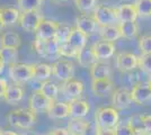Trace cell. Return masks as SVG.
Segmentation results:
<instances>
[{
    "label": "cell",
    "mask_w": 151,
    "mask_h": 135,
    "mask_svg": "<svg viewBox=\"0 0 151 135\" xmlns=\"http://www.w3.org/2000/svg\"><path fill=\"white\" fill-rule=\"evenodd\" d=\"M8 122L14 127L28 129L36 122V113L31 108H18L8 114Z\"/></svg>",
    "instance_id": "obj_1"
},
{
    "label": "cell",
    "mask_w": 151,
    "mask_h": 135,
    "mask_svg": "<svg viewBox=\"0 0 151 135\" xmlns=\"http://www.w3.org/2000/svg\"><path fill=\"white\" fill-rule=\"evenodd\" d=\"M33 47H34L35 52L42 58L52 60L53 58L60 56V54H59L60 43L54 37L50 39H41L38 37H35Z\"/></svg>",
    "instance_id": "obj_2"
},
{
    "label": "cell",
    "mask_w": 151,
    "mask_h": 135,
    "mask_svg": "<svg viewBox=\"0 0 151 135\" xmlns=\"http://www.w3.org/2000/svg\"><path fill=\"white\" fill-rule=\"evenodd\" d=\"M95 118V123L101 127H115L119 124L120 115L114 107H101L96 110Z\"/></svg>",
    "instance_id": "obj_3"
},
{
    "label": "cell",
    "mask_w": 151,
    "mask_h": 135,
    "mask_svg": "<svg viewBox=\"0 0 151 135\" xmlns=\"http://www.w3.org/2000/svg\"><path fill=\"white\" fill-rule=\"evenodd\" d=\"M93 17L98 26L113 25L119 23L116 8H112L105 5H97L93 10Z\"/></svg>",
    "instance_id": "obj_4"
},
{
    "label": "cell",
    "mask_w": 151,
    "mask_h": 135,
    "mask_svg": "<svg viewBox=\"0 0 151 135\" xmlns=\"http://www.w3.org/2000/svg\"><path fill=\"white\" fill-rule=\"evenodd\" d=\"M34 65L26 63H14L9 65V77L16 84H24L33 79Z\"/></svg>",
    "instance_id": "obj_5"
},
{
    "label": "cell",
    "mask_w": 151,
    "mask_h": 135,
    "mask_svg": "<svg viewBox=\"0 0 151 135\" xmlns=\"http://www.w3.org/2000/svg\"><path fill=\"white\" fill-rule=\"evenodd\" d=\"M52 74L63 82L73 78L75 66L73 63L67 59H60L52 64Z\"/></svg>",
    "instance_id": "obj_6"
},
{
    "label": "cell",
    "mask_w": 151,
    "mask_h": 135,
    "mask_svg": "<svg viewBox=\"0 0 151 135\" xmlns=\"http://www.w3.org/2000/svg\"><path fill=\"white\" fill-rule=\"evenodd\" d=\"M44 19L40 10H29V11H22L19 16V26L25 29L26 32H35L40 23Z\"/></svg>",
    "instance_id": "obj_7"
},
{
    "label": "cell",
    "mask_w": 151,
    "mask_h": 135,
    "mask_svg": "<svg viewBox=\"0 0 151 135\" xmlns=\"http://www.w3.org/2000/svg\"><path fill=\"white\" fill-rule=\"evenodd\" d=\"M139 65V56L131 52H122L116 56V68L121 72L134 71Z\"/></svg>",
    "instance_id": "obj_8"
},
{
    "label": "cell",
    "mask_w": 151,
    "mask_h": 135,
    "mask_svg": "<svg viewBox=\"0 0 151 135\" xmlns=\"http://www.w3.org/2000/svg\"><path fill=\"white\" fill-rule=\"evenodd\" d=\"M52 103H53V100L49 99L40 89L34 90L32 92L31 97H29V100H28L29 108L32 110H34L35 113H38V111H47V109L50 108Z\"/></svg>",
    "instance_id": "obj_9"
},
{
    "label": "cell",
    "mask_w": 151,
    "mask_h": 135,
    "mask_svg": "<svg viewBox=\"0 0 151 135\" xmlns=\"http://www.w3.org/2000/svg\"><path fill=\"white\" fill-rule=\"evenodd\" d=\"M132 98H131V91L126 88H120L115 90L112 97V104L113 107L117 110L127 109L131 104H132Z\"/></svg>",
    "instance_id": "obj_10"
},
{
    "label": "cell",
    "mask_w": 151,
    "mask_h": 135,
    "mask_svg": "<svg viewBox=\"0 0 151 135\" xmlns=\"http://www.w3.org/2000/svg\"><path fill=\"white\" fill-rule=\"evenodd\" d=\"M60 24L54 20L43 19L40 25L37 26L36 31H35V37H38L41 39H53L55 36L58 28H59Z\"/></svg>",
    "instance_id": "obj_11"
},
{
    "label": "cell",
    "mask_w": 151,
    "mask_h": 135,
    "mask_svg": "<svg viewBox=\"0 0 151 135\" xmlns=\"http://www.w3.org/2000/svg\"><path fill=\"white\" fill-rule=\"evenodd\" d=\"M131 98L132 101L138 105L147 103L151 99V84L149 82L147 84H135L131 90Z\"/></svg>",
    "instance_id": "obj_12"
},
{
    "label": "cell",
    "mask_w": 151,
    "mask_h": 135,
    "mask_svg": "<svg viewBox=\"0 0 151 135\" xmlns=\"http://www.w3.org/2000/svg\"><path fill=\"white\" fill-rule=\"evenodd\" d=\"M91 49L99 61L112 58L115 54V50H116L114 42H108V41H104V39L95 42L94 44L91 45Z\"/></svg>",
    "instance_id": "obj_13"
},
{
    "label": "cell",
    "mask_w": 151,
    "mask_h": 135,
    "mask_svg": "<svg viewBox=\"0 0 151 135\" xmlns=\"http://www.w3.org/2000/svg\"><path fill=\"white\" fill-rule=\"evenodd\" d=\"M85 86L81 81L76 80V79H70L68 81H65L61 87V91L64 96L70 99H77L83 94Z\"/></svg>",
    "instance_id": "obj_14"
},
{
    "label": "cell",
    "mask_w": 151,
    "mask_h": 135,
    "mask_svg": "<svg viewBox=\"0 0 151 135\" xmlns=\"http://www.w3.org/2000/svg\"><path fill=\"white\" fill-rule=\"evenodd\" d=\"M90 106L87 100L83 99H71L69 103V116L71 118H83L89 113Z\"/></svg>",
    "instance_id": "obj_15"
},
{
    "label": "cell",
    "mask_w": 151,
    "mask_h": 135,
    "mask_svg": "<svg viewBox=\"0 0 151 135\" xmlns=\"http://www.w3.org/2000/svg\"><path fill=\"white\" fill-rule=\"evenodd\" d=\"M114 87L113 81L111 78H104V79H94L91 80V91L95 96L103 97L109 94Z\"/></svg>",
    "instance_id": "obj_16"
},
{
    "label": "cell",
    "mask_w": 151,
    "mask_h": 135,
    "mask_svg": "<svg viewBox=\"0 0 151 135\" xmlns=\"http://www.w3.org/2000/svg\"><path fill=\"white\" fill-rule=\"evenodd\" d=\"M24 94H25V91L23 89V87L19 86V84H16V82L10 84H8L4 99L9 105H16L24 98Z\"/></svg>",
    "instance_id": "obj_17"
},
{
    "label": "cell",
    "mask_w": 151,
    "mask_h": 135,
    "mask_svg": "<svg viewBox=\"0 0 151 135\" xmlns=\"http://www.w3.org/2000/svg\"><path fill=\"white\" fill-rule=\"evenodd\" d=\"M117 19L120 21H135L139 17L134 4H123L116 8Z\"/></svg>",
    "instance_id": "obj_18"
},
{
    "label": "cell",
    "mask_w": 151,
    "mask_h": 135,
    "mask_svg": "<svg viewBox=\"0 0 151 135\" xmlns=\"http://www.w3.org/2000/svg\"><path fill=\"white\" fill-rule=\"evenodd\" d=\"M76 27L83 32L85 34H93L97 28V23L94 19L93 16H89L87 14H82L80 16L77 17L76 19Z\"/></svg>",
    "instance_id": "obj_19"
},
{
    "label": "cell",
    "mask_w": 151,
    "mask_h": 135,
    "mask_svg": "<svg viewBox=\"0 0 151 135\" xmlns=\"http://www.w3.org/2000/svg\"><path fill=\"white\" fill-rule=\"evenodd\" d=\"M47 115L50 118L54 119H63L69 117V104L63 103V101H53L50 108L47 109Z\"/></svg>",
    "instance_id": "obj_20"
},
{
    "label": "cell",
    "mask_w": 151,
    "mask_h": 135,
    "mask_svg": "<svg viewBox=\"0 0 151 135\" xmlns=\"http://www.w3.org/2000/svg\"><path fill=\"white\" fill-rule=\"evenodd\" d=\"M71 46H73L77 51H81L83 47L87 46V42H88V35L85 34L83 32L79 31L77 27H72L71 33L68 41H67Z\"/></svg>",
    "instance_id": "obj_21"
},
{
    "label": "cell",
    "mask_w": 151,
    "mask_h": 135,
    "mask_svg": "<svg viewBox=\"0 0 151 135\" xmlns=\"http://www.w3.org/2000/svg\"><path fill=\"white\" fill-rule=\"evenodd\" d=\"M20 11L14 7H0V19L5 26H12L18 23Z\"/></svg>",
    "instance_id": "obj_22"
},
{
    "label": "cell",
    "mask_w": 151,
    "mask_h": 135,
    "mask_svg": "<svg viewBox=\"0 0 151 135\" xmlns=\"http://www.w3.org/2000/svg\"><path fill=\"white\" fill-rule=\"evenodd\" d=\"M99 36L101 39L104 41H108V42H115L119 39L122 37L120 27H119V23L117 24H113V25H107V26H99Z\"/></svg>",
    "instance_id": "obj_23"
},
{
    "label": "cell",
    "mask_w": 151,
    "mask_h": 135,
    "mask_svg": "<svg viewBox=\"0 0 151 135\" xmlns=\"http://www.w3.org/2000/svg\"><path fill=\"white\" fill-rule=\"evenodd\" d=\"M76 59H77L78 63L81 65L82 68H87V69H89L91 65L99 61V60L97 59V56L95 55L91 46H90V47H87V46L83 47L81 51L78 53V55H77Z\"/></svg>",
    "instance_id": "obj_24"
},
{
    "label": "cell",
    "mask_w": 151,
    "mask_h": 135,
    "mask_svg": "<svg viewBox=\"0 0 151 135\" xmlns=\"http://www.w3.org/2000/svg\"><path fill=\"white\" fill-rule=\"evenodd\" d=\"M89 74L91 80L94 79H104V78H111L112 76V69L109 64L103 63L101 61L96 62L89 68Z\"/></svg>",
    "instance_id": "obj_25"
},
{
    "label": "cell",
    "mask_w": 151,
    "mask_h": 135,
    "mask_svg": "<svg viewBox=\"0 0 151 135\" xmlns=\"http://www.w3.org/2000/svg\"><path fill=\"white\" fill-rule=\"evenodd\" d=\"M33 70V79L36 81H46L52 76V65L47 63H36Z\"/></svg>",
    "instance_id": "obj_26"
},
{
    "label": "cell",
    "mask_w": 151,
    "mask_h": 135,
    "mask_svg": "<svg viewBox=\"0 0 151 135\" xmlns=\"http://www.w3.org/2000/svg\"><path fill=\"white\" fill-rule=\"evenodd\" d=\"M0 44L1 46H9V47H17L22 45V37L19 34L15 32H4L0 35Z\"/></svg>",
    "instance_id": "obj_27"
},
{
    "label": "cell",
    "mask_w": 151,
    "mask_h": 135,
    "mask_svg": "<svg viewBox=\"0 0 151 135\" xmlns=\"http://www.w3.org/2000/svg\"><path fill=\"white\" fill-rule=\"evenodd\" d=\"M18 49L17 47H9V46H1L0 47V59L4 61L5 64L12 65L17 62L18 60Z\"/></svg>",
    "instance_id": "obj_28"
},
{
    "label": "cell",
    "mask_w": 151,
    "mask_h": 135,
    "mask_svg": "<svg viewBox=\"0 0 151 135\" xmlns=\"http://www.w3.org/2000/svg\"><path fill=\"white\" fill-rule=\"evenodd\" d=\"M119 27L124 39H133L139 34V25L135 21H120Z\"/></svg>",
    "instance_id": "obj_29"
},
{
    "label": "cell",
    "mask_w": 151,
    "mask_h": 135,
    "mask_svg": "<svg viewBox=\"0 0 151 135\" xmlns=\"http://www.w3.org/2000/svg\"><path fill=\"white\" fill-rule=\"evenodd\" d=\"M88 125V122L83 121L82 118H71L68 123V133L72 135H83L85 129Z\"/></svg>",
    "instance_id": "obj_30"
},
{
    "label": "cell",
    "mask_w": 151,
    "mask_h": 135,
    "mask_svg": "<svg viewBox=\"0 0 151 135\" xmlns=\"http://www.w3.org/2000/svg\"><path fill=\"white\" fill-rule=\"evenodd\" d=\"M40 90H41L49 99L53 100V101H55L58 99L59 91H60V89H59V87H58L57 84H54V82H52V81H49V80L42 82Z\"/></svg>",
    "instance_id": "obj_31"
},
{
    "label": "cell",
    "mask_w": 151,
    "mask_h": 135,
    "mask_svg": "<svg viewBox=\"0 0 151 135\" xmlns=\"http://www.w3.org/2000/svg\"><path fill=\"white\" fill-rule=\"evenodd\" d=\"M127 124L131 126L133 131V135H147V131L142 122V115H134L129 118Z\"/></svg>",
    "instance_id": "obj_32"
},
{
    "label": "cell",
    "mask_w": 151,
    "mask_h": 135,
    "mask_svg": "<svg viewBox=\"0 0 151 135\" xmlns=\"http://www.w3.org/2000/svg\"><path fill=\"white\" fill-rule=\"evenodd\" d=\"M43 0H17V5L20 11L38 10L42 6Z\"/></svg>",
    "instance_id": "obj_33"
},
{
    "label": "cell",
    "mask_w": 151,
    "mask_h": 135,
    "mask_svg": "<svg viewBox=\"0 0 151 135\" xmlns=\"http://www.w3.org/2000/svg\"><path fill=\"white\" fill-rule=\"evenodd\" d=\"M134 6L140 17L151 16V0H135Z\"/></svg>",
    "instance_id": "obj_34"
},
{
    "label": "cell",
    "mask_w": 151,
    "mask_h": 135,
    "mask_svg": "<svg viewBox=\"0 0 151 135\" xmlns=\"http://www.w3.org/2000/svg\"><path fill=\"white\" fill-rule=\"evenodd\" d=\"M71 29H72V27H70V26H68V25H64V24H60L57 33H55L54 39H57L60 44L65 43V42L68 41V39H69Z\"/></svg>",
    "instance_id": "obj_35"
},
{
    "label": "cell",
    "mask_w": 151,
    "mask_h": 135,
    "mask_svg": "<svg viewBox=\"0 0 151 135\" xmlns=\"http://www.w3.org/2000/svg\"><path fill=\"white\" fill-rule=\"evenodd\" d=\"M76 7L83 14L93 11L97 6V0H75Z\"/></svg>",
    "instance_id": "obj_36"
},
{
    "label": "cell",
    "mask_w": 151,
    "mask_h": 135,
    "mask_svg": "<svg viewBox=\"0 0 151 135\" xmlns=\"http://www.w3.org/2000/svg\"><path fill=\"white\" fill-rule=\"evenodd\" d=\"M79 51H77L73 46L65 42V43H62L60 44V47H59V54L60 56H64V58H77Z\"/></svg>",
    "instance_id": "obj_37"
},
{
    "label": "cell",
    "mask_w": 151,
    "mask_h": 135,
    "mask_svg": "<svg viewBox=\"0 0 151 135\" xmlns=\"http://www.w3.org/2000/svg\"><path fill=\"white\" fill-rule=\"evenodd\" d=\"M138 66L140 68V70L151 76V53L141 54V56H139Z\"/></svg>",
    "instance_id": "obj_38"
},
{
    "label": "cell",
    "mask_w": 151,
    "mask_h": 135,
    "mask_svg": "<svg viewBox=\"0 0 151 135\" xmlns=\"http://www.w3.org/2000/svg\"><path fill=\"white\" fill-rule=\"evenodd\" d=\"M139 50L141 54L151 53V35H145L139 39Z\"/></svg>",
    "instance_id": "obj_39"
},
{
    "label": "cell",
    "mask_w": 151,
    "mask_h": 135,
    "mask_svg": "<svg viewBox=\"0 0 151 135\" xmlns=\"http://www.w3.org/2000/svg\"><path fill=\"white\" fill-rule=\"evenodd\" d=\"M115 134L116 135H133V131L131 126L126 124H117L115 126Z\"/></svg>",
    "instance_id": "obj_40"
},
{
    "label": "cell",
    "mask_w": 151,
    "mask_h": 135,
    "mask_svg": "<svg viewBox=\"0 0 151 135\" xmlns=\"http://www.w3.org/2000/svg\"><path fill=\"white\" fill-rule=\"evenodd\" d=\"M97 135H116L115 127H101L97 125Z\"/></svg>",
    "instance_id": "obj_41"
},
{
    "label": "cell",
    "mask_w": 151,
    "mask_h": 135,
    "mask_svg": "<svg viewBox=\"0 0 151 135\" xmlns=\"http://www.w3.org/2000/svg\"><path fill=\"white\" fill-rule=\"evenodd\" d=\"M83 135H97V124L93 122H88V125L85 129Z\"/></svg>",
    "instance_id": "obj_42"
},
{
    "label": "cell",
    "mask_w": 151,
    "mask_h": 135,
    "mask_svg": "<svg viewBox=\"0 0 151 135\" xmlns=\"http://www.w3.org/2000/svg\"><path fill=\"white\" fill-rule=\"evenodd\" d=\"M142 122L147 132H151V115H142Z\"/></svg>",
    "instance_id": "obj_43"
},
{
    "label": "cell",
    "mask_w": 151,
    "mask_h": 135,
    "mask_svg": "<svg viewBox=\"0 0 151 135\" xmlns=\"http://www.w3.org/2000/svg\"><path fill=\"white\" fill-rule=\"evenodd\" d=\"M7 87H8L7 80L4 78H0V98H4L5 94H6Z\"/></svg>",
    "instance_id": "obj_44"
},
{
    "label": "cell",
    "mask_w": 151,
    "mask_h": 135,
    "mask_svg": "<svg viewBox=\"0 0 151 135\" xmlns=\"http://www.w3.org/2000/svg\"><path fill=\"white\" fill-rule=\"evenodd\" d=\"M67 134H68V129H52L51 132H49V133L42 135H67Z\"/></svg>",
    "instance_id": "obj_45"
},
{
    "label": "cell",
    "mask_w": 151,
    "mask_h": 135,
    "mask_svg": "<svg viewBox=\"0 0 151 135\" xmlns=\"http://www.w3.org/2000/svg\"><path fill=\"white\" fill-rule=\"evenodd\" d=\"M0 135H19L16 132H12V131H0Z\"/></svg>",
    "instance_id": "obj_46"
},
{
    "label": "cell",
    "mask_w": 151,
    "mask_h": 135,
    "mask_svg": "<svg viewBox=\"0 0 151 135\" xmlns=\"http://www.w3.org/2000/svg\"><path fill=\"white\" fill-rule=\"evenodd\" d=\"M5 65H6V64L4 63V61L0 59V74L2 73V71H4V68H5Z\"/></svg>",
    "instance_id": "obj_47"
},
{
    "label": "cell",
    "mask_w": 151,
    "mask_h": 135,
    "mask_svg": "<svg viewBox=\"0 0 151 135\" xmlns=\"http://www.w3.org/2000/svg\"><path fill=\"white\" fill-rule=\"evenodd\" d=\"M5 27H6V26L4 25V23H2V21H1V19H0V32H1V31H2Z\"/></svg>",
    "instance_id": "obj_48"
},
{
    "label": "cell",
    "mask_w": 151,
    "mask_h": 135,
    "mask_svg": "<svg viewBox=\"0 0 151 135\" xmlns=\"http://www.w3.org/2000/svg\"><path fill=\"white\" fill-rule=\"evenodd\" d=\"M22 135H35V134H31V133H26V134H22Z\"/></svg>",
    "instance_id": "obj_49"
},
{
    "label": "cell",
    "mask_w": 151,
    "mask_h": 135,
    "mask_svg": "<svg viewBox=\"0 0 151 135\" xmlns=\"http://www.w3.org/2000/svg\"><path fill=\"white\" fill-rule=\"evenodd\" d=\"M147 135H151V132H148V133H147Z\"/></svg>",
    "instance_id": "obj_50"
},
{
    "label": "cell",
    "mask_w": 151,
    "mask_h": 135,
    "mask_svg": "<svg viewBox=\"0 0 151 135\" xmlns=\"http://www.w3.org/2000/svg\"><path fill=\"white\" fill-rule=\"evenodd\" d=\"M58 1H67V0H58Z\"/></svg>",
    "instance_id": "obj_51"
},
{
    "label": "cell",
    "mask_w": 151,
    "mask_h": 135,
    "mask_svg": "<svg viewBox=\"0 0 151 135\" xmlns=\"http://www.w3.org/2000/svg\"><path fill=\"white\" fill-rule=\"evenodd\" d=\"M149 84H151V79H150V81H149Z\"/></svg>",
    "instance_id": "obj_52"
},
{
    "label": "cell",
    "mask_w": 151,
    "mask_h": 135,
    "mask_svg": "<svg viewBox=\"0 0 151 135\" xmlns=\"http://www.w3.org/2000/svg\"><path fill=\"white\" fill-rule=\"evenodd\" d=\"M67 135H72V134H69V133H68V134H67Z\"/></svg>",
    "instance_id": "obj_53"
}]
</instances>
